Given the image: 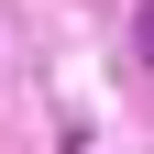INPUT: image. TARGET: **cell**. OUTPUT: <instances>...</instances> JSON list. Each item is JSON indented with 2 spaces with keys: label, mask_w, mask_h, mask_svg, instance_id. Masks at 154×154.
I'll list each match as a JSON object with an SVG mask.
<instances>
[{
  "label": "cell",
  "mask_w": 154,
  "mask_h": 154,
  "mask_svg": "<svg viewBox=\"0 0 154 154\" xmlns=\"http://www.w3.org/2000/svg\"><path fill=\"white\" fill-rule=\"evenodd\" d=\"M143 55H154V0H143Z\"/></svg>",
  "instance_id": "1"
}]
</instances>
